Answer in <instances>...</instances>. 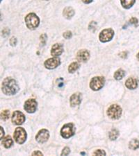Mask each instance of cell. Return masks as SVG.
<instances>
[{"label": "cell", "instance_id": "cell-1", "mask_svg": "<svg viewBox=\"0 0 139 156\" xmlns=\"http://www.w3.org/2000/svg\"><path fill=\"white\" fill-rule=\"evenodd\" d=\"M2 92L7 95H13L19 90V86L17 82L11 77L6 78L2 82Z\"/></svg>", "mask_w": 139, "mask_h": 156}, {"label": "cell", "instance_id": "cell-2", "mask_svg": "<svg viewBox=\"0 0 139 156\" xmlns=\"http://www.w3.org/2000/svg\"><path fill=\"white\" fill-rule=\"evenodd\" d=\"M25 22L27 27L29 29L34 30L36 29L40 24V19L35 13H29L25 17Z\"/></svg>", "mask_w": 139, "mask_h": 156}, {"label": "cell", "instance_id": "cell-3", "mask_svg": "<svg viewBox=\"0 0 139 156\" xmlns=\"http://www.w3.org/2000/svg\"><path fill=\"white\" fill-rule=\"evenodd\" d=\"M122 114V109L117 104L111 105L107 110V115L112 119H119Z\"/></svg>", "mask_w": 139, "mask_h": 156}, {"label": "cell", "instance_id": "cell-4", "mask_svg": "<svg viewBox=\"0 0 139 156\" xmlns=\"http://www.w3.org/2000/svg\"><path fill=\"white\" fill-rule=\"evenodd\" d=\"M75 128L74 125L71 123L65 124L60 130V135L65 139H68L75 135Z\"/></svg>", "mask_w": 139, "mask_h": 156}, {"label": "cell", "instance_id": "cell-5", "mask_svg": "<svg viewBox=\"0 0 139 156\" xmlns=\"http://www.w3.org/2000/svg\"><path fill=\"white\" fill-rule=\"evenodd\" d=\"M13 137L17 144H22L26 141L27 133L23 128L18 127L16 128V130H15Z\"/></svg>", "mask_w": 139, "mask_h": 156}, {"label": "cell", "instance_id": "cell-6", "mask_svg": "<svg viewBox=\"0 0 139 156\" xmlns=\"http://www.w3.org/2000/svg\"><path fill=\"white\" fill-rule=\"evenodd\" d=\"M105 80L104 78L102 76H95L93 77L90 80V87L94 91H97L102 89L104 85Z\"/></svg>", "mask_w": 139, "mask_h": 156}, {"label": "cell", "instance_id": "cell-7", "mask_svg": "<svg viewBox=\"0 0 139 156\" xmlns=\"http://www.w3.org/2000/svg\"><path fill=\"white\" fill-rule=\"evenodd\" d=\"M114 36V31L111 29H106L101 31L99 38L102 42H107L110 41Z\"/></svg>", "mask_w": 139, "mask_h": 156}, {"label": "cell", "instance_id": "cell-8", "mask_svg": "<svg viewBox=\"0 0 139 156\" xmlns=\"http://www.w3.org/2000/svg\"><path fill=\"white\" fill-rule=\"evenodd\" d=\"M25 121V116L22 112L18 110L15 111L12 115V122L16 125H21Z\"/></svg>", "mask_w": 139, "mask_h": 156}, {"label": "cell", "instance_id": "cell-9", "mask_svg": "<svg viewBox=\"0 0 139 156\" xmlns=\"http://www.w3.org/2000/svg\"><path fill=\"white\" fill-rule=\"evenodd\" d=\"M37 102L35 99H28L26 102L24 103V108L27 112L29 113H34L37 109Z\"/></svg>", "mask_w": 139, "mask_h": 156}, {"label": "cell", "instance_id": "cell-10", "mask_svg": "<svg viewBox=\"0 0 139 156\" xmlns=\"http://www.w3.org/2000/svg\"><path fill=\"white\" fill-rule=\"evenodd\" d=\"M60 64V59L58 57H54L51 58L47 60L45 62V66L46 68L52 69L57 68L59 67V65Z\"/></svg>", "mask_w": 139, "mask_h": 156}, {"label": "cell", "instance_id": "cell-11", "mask_svg": "<svg viewBox=\"0 0 139 156\" xmlns=\"http://www.w3.org/2000/svg\"><path fill=\"white\" fill-rule=\"evenodd\" d=\"M49 131L46 129H42L38 133L36 136V140L39 143H45L47 142V140L49 139Z\"/></svg>", "mask_w": 139, "mask_h": 156}, {"label": "cell", "instance_id": "cell-12", "mask_svg": "<svg viewBox=\"0 0 139 156\" xmlns=\"http://www.w3.org/2000/svg\"><path fill=\"white\" fill-rule=\"evenodd\" d=\"M64 51V47L61 44H54L52 47V50H51V54L52 56L54 57H57L61 55V54Z\"/></svg>", "mask_w": 139, "mask_h": 156}, {"label": "cell", "instance_id": "cell-13", "mask_svg": "<svg viewBox=\"0 0 139 156\" xmlns=\"http://www.w3.org/2000/svg\"><path fill=\"white\" fill-rule=\"evenodd\" d=\"M82 94H80V93H75V94H73L70 99V105H71L72 107L79 105L81 104V102H82Z\"/></svg>", "mask_w": 139, "mask_h": 156}, {"label": "cell", "instance_id": "cell-14", "mask_svg": "<svg viewBox=\"0 0 139 156\" xmlns=\"http://www.w3.org/2000/svg\"><path fill=\"white\" fill-rule=\"evenodd\" d=\"M77 59L79 62H86L89 59L90 54L87 50L82 49L77 53Z\"/></svg>", "mask_w": 139, "mask_h": 156}, {"label": "cell", "instance_id": "cell-15", "mask_svg": "<svg viewBox=\"0 0 139 156\" xmlns=\"http://www.w3.org/2000/svg\"><path fill=\"white\" fill-rule=\"evenodd\" d=\"M125 85L128 89L130 90H134L138 87V81L136 79L134 78H129V79L126 80Z\"/></svg>", "mask_w": 139, "mask_h": 156}, {"label": "cell", "instance_id": "cell-16", "mask_svg": "<svg viewBox=\"0 0 139 156\" xmlns=\"http://www.w3.org/2000/svg\"><path fill=\"white\" fill-rule=\"evenodd\" d=\"M2 144L4 145V147L5 148H9L11 147L13 144V141L11 136L7 135L6 137H4L2 140Z\"/></svg>", "mask_w": 139, "mask_h": 156}, {"label": "cell", "instance_id": "cell-17", "mask_svg": "<svg viewBox=\"0 0 139 156\" xmlns=\"http://www.w3.org/2000/svg\"><path fill=\"white\" fill-rule=\"evenodd\" d=\"M64 16L67 19H70L72 17L74 16L75 15V11L72 7H66L64 10Z\"/></svg>", "mask_w": 139, "mask_h": 156}, {"label": "cell", "instance_id": "cell-18", "mask_svg": "<svg viewBox=\"0 0 139 156\" xmlns=\"http://www.w3.org/2000/svg\"><path fill=\"white\" fill-rule=\"evenodd\" d=\"M136 0H120V3L123 8L126 9H130L134 4Z\"/></svg>", "mask_w": 139, "mask_h": 156}, {"label": "cell", "instance_id": "cell-19", "mask_svg": "<svg viewBox=\"0 0 139 156\" xmlns=\"http://www.w3.org/2000/svg\"><path fill=\"white\" fill-rule=\"evenodd\" d=\"M80 66L79 63L78 62H73L70 65L69 67H68V72L70 73H74L77 70L79 69V67Z\"/></svg>", "mask_w": 139, "mask_h": 156}, {"label": "cell", "instance_id": "cell-20", "mask_svg": "<svg viewBox=\"0 0 139 156\" xmlns=\"http://www.w3.org/2000/svg\"><path fill=\"white\" fill-rule=\"evenodd\" d=\"M125 76V72L123 69H118L114 74V79L115 80H120Z\"/></svg>", "mask_w": 139, "mask_h": 156}, {"label": "cell", "instance_id": "cell-21", "mask_svg": "<svg viewBox=\"0 0 139 156\" xmlns=\"http://www.w3.org/2000/svg\"><path fill=\"white\" fill-rule=\"evenodd\" d=\"M129 147H130V149H132V150L137 149V148H139V141L136 139L132 140L130 142Z\"/></svg>", "mask_w": 139, "mask_h": 156}, {"label": "cell", "instance_id": "cell-22", "mask_svg": "<svg viewBox=\"0 0 139 156\" xmlns=\"http://www.w3.org/2000/svg\"><path fill=\"white\" fill-rule=\"evenodd\" d=\"M118 136H119V132L116 129L111 130V131L109 133V135H108V137H109V139L111 140H116Z\"/></svg>", "mask_w": 139, "mask_h": 156}, {"label": "cell", "instance_id": "cell-23", "mask_svg": "<svg viewBox=\"0 0 139 156\" xmlns=\"http://www.w3.org/2000/svg\"><path fill=\"white\" fill-rule=\"evenodd\" d=\"M9 115H10V112L9 110H4V111H2L1 113V119L2 120H4V121H6L9 118Z\"/></svg>", "mask_w": 139, "mask_h": 156}, {"label": "cell", "instance_id": "cell-24", "mask_svg": "<svg viewBox=\"0 0 139 156\" xmlns=\"http://www.w3.org/2000/svg\"><path fill=\"white\" fill-rule=\"evenodd\" d=\"M40 41H41V43H42V45H45V43H46V42H47V35L45 34H42L41 36H40Z\"/></svg>", "mask_w": 139, "mask_h": 156}, {"label": "cell", "instance_id": "cell-25", "mask_svg": "<svg viewBox=\"0 0 139 156\" xmlns=\"http://www.w3.org/2000/svg\"><path fill=\"white\" fill-rule=\"evenodd\" d=\"M72 36V32L71 31H68L65 32L64 34V37H65V39L71 38Z\"/></svg>", "mask_w": 139, "mask_h": 156}, {"label": "cell", "instance_id": "cell-26", "mask_svg": "<svg viewBox=\"0 0 139 156\" xmlns=\"http://www.w3.org/2000/svg\"><path fill=\"white\" fill-rule=\"evenodd\" d=\"M95 155H106V153L103 150H97L95 151L94 152V153H93Z\"/></svg>", "mask_w": 139, "mask_h": 156}, {"label": "cell", "instance_id": "cell-27", "mask_svg": "<svg viewBox=\"0 0 139 156\" xmlns=\"http://www.w3.org/2000/svg\"><path fill=\"white\" fill-rule=\"evenodd\" d=\"M70 148L68 147H65V148H64V150H63V151L61 153V155H68L70 153Z\"/></svg>", "mask_w": 139, "mask_h": 156}, {"label": "cell", "instance_id": "cell-28", "mask_svg": "<svg viewBox=\"0 0 139 156\" xmlns=\"http://www.w3.org/2000/svg\"><path fill=\"white\" fill-rule=\"evenodd\" d=\"M10 44H11L12 46H15L17 44V39L16 37H13L10 40Z\"/></svg>", "mask_w": 139, "mask_h": 156}, {"label": "cell", "instance_id": "cell-29", "mask_svg": "<svg viewBox=\"0 0 139 156\" xmlns=\"http://www.w3.org/2000/svg\"><path fill=\"white\" fill-rule=\"evenodd\" d=\"M130 24H134L135 26L136 24H138V20L136 18V17H132V18H131L130 20Z\"/></svg>", "mask_w": 139, "mask_h": 156}, {"label": "cell", "instance_id": "cell-30", "mask_svg": "<svg viewBox=\"0 0 139 156\" xmlns=\"http://www.w3.org/2000/svg\"><path fill=\"white\" fill-rule=\"evenodd\" d=\"M9 32H10V31L8 29H5L3 30V31H2V34H3L4 36H6L9 35Z\"/></svg>", "mask_w": 139, "mask_h": 156}, {"label": "cell", "instance_id": "cell-31", "mask_svg": "<svg viewBox=\"0 0 139 156\" xmlns=\"http://www.w3.org/2000/svg\"><path fill=\"white\" fill-rule=\"evenodd\" d=\"M32 155H42V153L41 152H40V151H35V152H34V153H32Z\"/></svg>", "mask_w": 139, "mask_h": 156}, {"label": "cell", "instance_id": "cell-32", "mask_svg": "<svg viewBox=\"0 0 139 156\" xmlns=\"http://www.w3.org/2000/svg\"><path fill=\"white\" fill-rule=\"evenodd\" d=\"M93 1V0H82V2L85 4H89Z\"/></svg>", "mask_w": 139, "mask_h": 156}, {"label": "cell", "instance_id": "cell-33", "mask_svg": "<svg viewBox=\"0 0 139 156\" xmlns=\"http://www.w3.org/2000/svg\"><path fill=\"white\" fill-rule=\"evenodd\" d=\"M1 140H2L3 139V136H4V130H3V128H2V127H1Z\"/></svg>", "mask_w": 139, "mask_h": 156}, {"label": "cell", "instance_id": "cell-34", "mask_svg": "<svg viewBox=\"0 0 139 156\" xmlns=\"http://www.w3.org/2000/svg\"><path fill=\"white\" fill-rule=\"evenodd\" d=\"M137 58H138V61H139V53L138 54V55H137Z\"/></svg>", "mask_w": 139, "mask_h": 156}, {"label": "cell", "instance_id": "cell-35", "mask_svg": "<svg viewBox=\"0 0 139 156\" xmlns=\"http://www.w3.org/2000/svg\"><path fill=\"white\" fill-rule=\"evenodd\" d=\"M45 1H48V0H45Z\"/></svg>", "mask_w": 139, "mask_h": 156}, {"label": "cell", "instance_id": "cell-36", "mask_svg": "<svg viewBox=\"0 0 139 156\" xmlns=\"http://www.w3.org/2000/svg\"><path fill=\"white\" fill-rule=\"evenodd\" d=\"M1 1H2V0H1Z\"/></svg>", "mask_w": 139, "mask_h": 156}]
</instances>
